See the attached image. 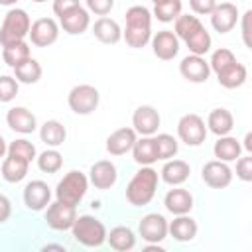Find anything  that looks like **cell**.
Masks as SVG:
<instances>
[{"label":"cell","instance_id":"cell-36","mask_svg":"<svg viewBox=\"0 0 252 252\" xmlns=\"http://www.w3.org/2000/svg\"><path fill=\"white\" fill-rule=\"evenodd\" d=\"M154 142H156L158 159H163V161H165V159H171V158L177 154V150H179L177 140H175L171 134H165V132L154 136Z\"/></svg>","mask_w":252,"mask_h":252},{"label":"cell","instance_id":"cell-52","mask_svg":"<svg viewBox=\"0 0 252 252\" xmlns=\"http://www.w3.org/2000/svg\"><path fill=\"white\" fill-rule=\"evenodd\" d=\"M32 2H37V4H41V2H47V0H32Z\"/></svg>","mask_w":252,"mask_h":252},{"label":"cell","instance_id":"cell-20","mask_svg":"<svg viewBox=\"0 0 252 252\" xmlns=\"http://www.w3.org/2000/svg\"><path fill=\"white\" fill-rule=\"evenodd\" d=\"M136 142V130L134 128H118L106 138V152L110 156H124L132 150Z\"/></svg>","mask_w":252,"mask_h":252},{"label":"cell","instance_id":"cell-22","mask_svg":"<svg viewBox=\"0 0 252 252\" xmlns=\"http://www.w3.org/2000/svg\"><path fill=\"white\" fill-rule=\"evenodd\" d=\"M167 232L177 242H189L197 236V222L187 215H175V219L167 222Z\"/></svg>","mask_w":252,"mask_h":252},{"label":"cell","instance_id":"cell-53","mask_svg":"<svg viewBox=\"0 0 252 252\" xmlns=\"http://www.w3.org/2000/svg\"><path fill=\"white\" fill-rule=\"evenodd\" d=\"M152 2H154V4H159V2H163V0H152Z\"/></svg>","mask_w":252,"mask_h":252},{"label":"cell","instance_id":"cell-29","mask_svg":"<svg viewBox=\"0 0 252 252\" xmlns=\"http://www.w3.org/2000/svg\"><path fill=\"white\" fill-rule=\"evenodd\" d=\"M28 169H30V161L16 158V156H10V154L2 161V177L8 183H20L28 175Z\"/></svg>","mask_w":252,"mask_h":252},{"label":"cell","instance_id":"cell-6","mask_svg":"<svg viewBox=\"0 0 252 252\" xmlns=\"http://www.w3.org/2000/svg\"><path fill=\"white\" fill-rule=\"evenodd\" d=\"M100 102V94H98V89L93 87V85H77L69 91V96H67V104L69 108L75 112V114H81V116H87V114H93L96 110Z\"/></svg>","mask_w":252,"mask_h":252},{"label":"cell","instance_id":"cell-8","mask_svg":"<svg viewBox=\"0 0 252 252\" xmlns=\"http://www.w3.org/2000/svg\"><path fill=\"white\" fill-rule=\"evenodd\" d=\"M75 219H77V211H75L73 205L57 201V199H55V203L47 205L45 222H47L49 228H53V230H71Z\"/></svg>","mask_w":252,"mask_h":252},{"label":"cell","instance_id":"cell-4","mask_svg":"<svg viewBox=\"0 0 252 252\" xmlns=\"http://www.w3.org/2000/svg\"><path fill=\"white\" fill-rule=\"evenodd\" d=\"M71 232H73V238L83 244V246H89V248H96L100 246L104 240H106V228L104 224L94 219L93 215H81L75 219L73 226H71Z\"/></svg>","mask_w":252,"mask_h":252},{"label":"cell","instance_id":"cell-33","mask_svg":"<svg viewBox=\"0 0 252 252\" xmlns=\"http://www.w3.org/2000/svg\"><path fill=\"white\" fill-rule=\"evenodd\" d=\"M30 57H32V53H30V45L26 41H16V43H10V45H4V49H2V59L12 69L18 67L20 63H24Z\"/></svg>","mask_w":252,"mask_h":252},{"label":"cell","instance_id":"cell-47","mask_svg":"<svg viewBox=\"0 0 252 252\" xmlns=\"http://www.w3.org/2000/svg\"><path fill=\"white\" fill-rule=\"evenodd\" d=\"M12 215V203L6 195L0 193V224H4Z\"/></svg>","mask_w":252,"mask_h":252},{"label":"cell","instance_id":"cell-1","mask_svg":"<svg viewBox=\"0 0 252 252\" xmlns=\"http://www.w3.org/2000/svg\"><path fill=\"white\" fill-rule=\"evenodd\" d=\"M122 37L134 49L144 47L152 39V14L146 6L136 4L126 10V28Z\"/></svg>","mask_w":252,"mask_h":252},{"label":"cell","instance_id":"cell-41","mask_svg":"<svg viewBox=\"0 0 252 252\" xmlns=\"http://www.w3.org/2000/svg\"><path fill=\"white\" fill-rule=\"evenodd\" d=\"M20 89V83L16 81V77L10 75H0V102H10L16 98Z\"/></svg>","mask_w":252,"mask_h":252},{"label":"cell","instance_id":"cell-5","mask_svg":"<svg viewBox=\"0 0 252 252\" xmlns=\"http://www.w3.org/2000/svg\"><path fill=\"white\" fill-rule=\"evenodd\" d=\"M87 189H89V179H87V175H85L83 171L73 169V171L65 173L63 179L57 183V187H55V199L77 207V205L83 201Z\"/></svg>","mask_w":252,"mask_h":252},{"label":"cell","instance_id":"cell-10","mask_svg":"<svg viewBox=\"0 0 252 252\" xmlns=\"http://www.w3.org/2000/svg\"><path fill=\"white\" fill-rule=\"evenodd\" d=\"M201 177L203 181L211 187V189H224L230 185L232 181V169L226 165V161L220 159H213L207 161L201 169Z\"/></svg>","mask_w":252,"mask_h":252},{"label":"cell","instance_id":"cell-17","mask_svg":"<svg viewBox=\"0 0 252 252\" xmlns=\"http://www.w3.org/2000/svg\"><path fill=\"white\" fill-rule=\"evenodd\" d=\"M59 26H61L63 32H67L69 35H79V33L87 32L89 26H91L89 10H85L83 6L71 8V10L65 12L63 16H59Z\"/></svg>","mask_w":252,"mask_h":252},{"label":"cell","instance_id":"cell-30","mask_svg":"<svg viewBox=\"0 0 252 252\" xmlns=\"http://www.w3.org/2000/svg\"><path fill=\"white\" fill-rule=\"evenodd\" d=\"M39 138H41V142L45 146L57 148V146H61L65 142L67 130H65V126L59 120H45L41 124V128H39Z\"/></svg>","mask_w":252,"mask_h":252},{"label":"cell","instance_id":"cell-12","mask_svg":"<svg viewBox=\"0 0 252 252\" xmlns=\"http://www.w3.org/2000/svg\"><path fill=\"white\" fill-rule=\"evenodd\" d=\"M30 39L37 47H47L59 37V24L53 18H39L30 26Z\"/></svg>","mask_w":252,"mask_h":252},{"label":"cell","instance_id":"cell-26","mask_svg":"<svg viewBox=\"0 0 252 252\" xmlns=\"http://www.w3.org/2000/svg\"><path fill=\"white\" fill-rule=\"evenodd\" d=\"M130 152H132V158H134V161L138 165H152L154 161H158L154 136H142L140 140L136 138V142H134Z\"/></svg>","mask_w":252,"mask_h":252},{"label":"cell","instance_id":"cell-42","mask_svg":"<svg viewBox=\"0 0 252 252\" xmlns=\"http://www.w3.org/2000/svg\"><path fill=\"white\" fill-rule=\"evenodd\" d=\"M236 177L240 181H252V156H244L236 159Z\"/></svg>","mask_w":252,"mask_h":252},{"label":"cell","instance_id":"cell-51","mask_svg":"<svg viewBox=\"0 0 252 252\" xmlns=\"http://www.w3.org/2000/svg\"><path fill=\"white\" fill-rule=\"evenodd\" d=\"M16 2H18V0H0V4H2V6H14Z\"/></svg>","mask_w":252,"mask_h":252},{"label":"cell","instance_id":"cell-45","mask_svg":"<svg viewBox=\"0 0 252 252\" xmlns=\"http://www.w3.org/2000/svg\"><path fill=\"white\" fill-rule=\"evenodd\" d=\"M75 6H81V2L79 0H53V14L59 18L65 12H69L71 8H75Z\"/></svg>","mask_w":252,"mask_h":252},{"label":"cell","instance_id":"cell-2","mask_svg":"<svg viewBox=\"0 0 252 252\" xmlns=\"http://www.w3.org/2000/svg\"><path fill=\"white\" fill-rule=\"evenodd\" d=\"M158 171L150 165H142L134 177L130 179V183L126 185V201L134 207H144L148 205L154 195H156V189H158Z\"/></svg>","mask_w":252,"mask_h":252},{"label":"cell","instance_id":"cell-25","mask_svg":"<svg viewBox=\"0 0 252 252\" xmlns=\"http://www.w3.org/2000/svg\"><path fill=\"white\" fill-rule=\"evenodd\" d=\"M246 79H248V71L238 61L230 63L228 67H224L222 71L217 73V81L224 89H238V87H242L246 83Z\"/></svg>","mask_w":252,"mask_h":252},{"label":"cell","instance_id":"cell-3","mask_svg":"<svg viewBox=\"0 0 252 252\" xmlns=\"http://www.w3.org/2000/svg\"><path fill=\"white\" fill-rule=\"evenodd\" d=\"M30 26H32V20L26 10L22 8L8 10L4 16L2 28H0V45L4 47L16 41H24L30 33Z\"/></svg>","mask_w":252,"mask_h":252},{"label":"cell","instance_id":"cell-21","mask_svg":"<svg viewBox=\"0 0 252 252\" xmlns=\"http://www.w3.org/2000/svg\"><path fill=\"white\" fill-rule=\"evenodd\" d=\"M163 205L171 215H187L193 209V195L187 189L175 185V189H169L165 193Z\"/></svg>","mask_w":252,"mask_h":252},{"label":"cell","instance_id":"cell-48","mask_svg":"<svg viewBox=\"0 0 252 252\" xmlns=\"http://www.w3.org/2000/svg\"><path fill=\"white\" fill-rule=\"evenodd\" d=\"M244 148H246L248 154L252 152V134L250 132H246V136H244Z\"/></svg>","mask_w":252,"mask_h":252},{"label":"cell","instance_id":"cell-44","mask_svg":"<svg viewBox=\"0 0 252 252\" xmlns=\"http://www.w3.org/2000/svg\"><path fill=\"white\" fill-rule=\"evenodd\" d=\"M189 6L195 14L199 16H207L213 12V8L217 6V0H189Z\"/></svg>","mask_w":252,"mask_h":252},{"label":"cell","instance_id":"cell-13","mask_svg":"<svg viewBox=\"0 0 252 252\" xmlns=\"http://www.w3.org/2000/svg\"><path fill=\"white\" fill-rule=\"evenodd\" d=\"M159 122H161L159 112L150 104L138 106L132 114V126L140 136H154L159 128Z\"/></svg>","mask_w":252,"mask_h":252},{"label":"cell","instance_id":"cell-46","mask_svg":"<svg viewBox=\"0 0 252 252\" xmlns=\"http://www.w3.org/2000/svg\"><path fill=\"white\" fill-rule=\"evenodd\" d=\"M250 16H252V10H246L244 16H242V39H244L246 47H252V41H250Z\"/></svg>","mask_w":252,"mask_h":252},{"label":"cell","instance_id":"cell-50","mask_svg":"<svg viewBox=\"0 0 252 252\" xmlns=\"http://www.w3.org/2000/svg\"><path fill=\"white\" fill-rule=\"evenodd\" d=\"M65 250V246H61V244H47V246H43V250Z\"/></svg>","mask_w":252,"mask_h":252},{"label":"cell","instance_id":"cell-38","mask_svg":"<svg viewBox=\"0 0 252 252\" xmlns=\"http://www.w3.org/2000/svg\"><path fill=\"white\" fill-rule=\"evenodd\" d=\"M181 8H183L181 0H163L159 4H154V16L159 22L167 24V22H173L181 14Z\"/></svg>","mask_w":252,"mask_h":252},{"label":"cell","instance_id":"cell-49","mask_svg":"<svg viewBox=\"0 0 252 252\" xmlns=\"http://www.w3.org/2000/svg\"><path fill=\"white\" fill-rule=\"evenodd\" d=\"M8 154V146H6V140H4V136L0 134V158H4Z\"/></svg>","mask_w":252,"mask_h":252},{"label":"cell","instance_id":"cell-11","mask_svg":"<svg viewBox=\"0 0 252 252\" xmlns=\"http://www.w3.org/2000/svg\"><path fill=\"white\" fill-rule=\"evenodd\" d=\"M51 203V189L45 181L41 179H33L24 187V205L30 211H43L47 209V205Z\"/></svg>","mask_w":252,"mask_h":252},{"label":"cell","instance_id":"cell-24","mask_svg":"<svg viewBox=\"0 0 252 252\" xmlns=\"http://www.w3.org/2000/svg\"><path fill=\"white\" fill-rule=\"evenodd\" d=\"M189 173H191V167L187 161L183 159H165L163 167H161V179L167 183V185H181L189 179Z\"/></svg>","mask_w":252,"mask_h":252},{"label":"cell","instance_id":"cell-37","mask_svg":"<svg viewBox=\"0 0 252 252\" xmlns=\"http://www.w3.org/2000/svg\"><path fill=\"white\" fill-rule=\"evenodd\" d=\"M35 159H37V167L43 173H57L61 169V165H63V156L55 148H49V150L41 152Z\"/></svg>","mask_w":252,"mask_h":252},{"label":"cell","instance_id":"cell-35","mask_svg":"<svg viewBox=\"0 0 252 252\" xmlns=\"http://www.w3.org/2000/svg\"><path fill=\"white\" fill-rule=\"evenodd\" d=\"M185 43H187V47H189V51L193 53V55H205L209 49H211V43H213V39H211V33L205 30V26L201 28V30H197L195 33H191L187 39H185Z\"/></svg>","mask_w":252,"mask_h":252},{"label":"cell","instance_id":"cell-40","mask_svg":"<svg viewBox=\"0 0 252 252\" xmlns=\"http://www.w3.org/2000/svg\"><path fill=\"white\" fill-rule=\"evenodd\" d=\"M234 61H236V57H234V53L228 47H219L217 51H213L211 61H209V67H211V71L219 73V71H222L224 67H228Z\"/></svg>","mask_w":252,"mask_h":252},{"label":"cell","instance_id":"cell-14","mask_svg":"<svg viewBox=\"0 0 252 252\" xmlns=\"http://www.w3.org/2000/svg\"><path fill=\"white\" fill-rule=\"evenodd\" d=\"M179 73L189 83H205L211 75V67L203 55H187L179 63Z\"/></svg>","mask_w":252,"mask_h":252},{"label":"cell","instance_id":"cell-39","mask_svg":"<svg viewBox=\"0 0 252 252\" xmlns=\"http://www.w3.org/2000/svg\"><path fill=\"white\" fill-rule=\"evenodd\" d=\"M8 154H10V156H16V158H22V159H26V161H30V163L37 158L35 146H33L30 140H26V138H20V140L10 142Z\"/></svg>","mask_w":252,"mask_h":252},{"label":"cell","instance_id":"cell-28","mask_svg":"<svg viewBox=\"0 0 252 252\" xmlns=\"http://www.w3.org/2000/svg\"><path fill=\"white\" fill-rule=\"evenodd\" d=\"M240 152H242V146H240V142L236 140V138H232V136H219V140L215 142V146H213V154H215V158L217 159H220V161H234V159H238L240 158Z\"/></svg>","mask_w":252,"mask_h":252},{"label":"cell","instance_id":"cell-7","mask_svg":"<svg viewBox=\"0 0 252 252\" xmlns=\"http://www.w3.org/2000/svg\"><path fill=\"white\" fill-rule=\"evenodd\" d=\"M177 136L183 144L187 146H201L207 138V126H205V120L195 114V112H187L179 118L177 122Z\"/></svg>","mask_w":252,"mask_h":252},{"label":"cell","instance_id":"cell-16","mask_svg":"<svg viewBox=\"0 0 252 252\" xmlns=\"http://www.w3.org/2000/svg\"><path fill=\"white\" fill-rule=\"evenodd\" d=\"M152 51L158 59L161 61H169L179 53V37L169 32V30H161L156 35H152Z\"/></svg>","mask_w":252,"mask_h":252},{"label":"cell","instance_id":"cell-43","mask_svg":"<svg viewBox=\"0 0 252 252\" xmlns=\"http://www.w3.org/2000/svg\"><path fill=\"white\" fill-rule=\"evenodd\" d=\"M85 2H87V10L96 16H106L114 8V0H85Z\"/></svg>","mask_w":252,"mask_h":252},{"label":"cell","instance_id":"cell-31","mask_svg":"<svg viewBox=\"0 0 252 252\" xmlns=\"http://www.w3.org/2000/svg\"><path fill=\"white\" fill-rule=\"evenodd\" d=\"M106 240L118 252L132 250L136 246V234L132 232L130 226H114L110 232H106Z\"/></svg>","mask_w":252,"mask_h":252},{"label":"cell","instance_id":"cell-9","mask_svg":"<svg viewBox=\"0 0 252 252\" xmlns=\"http://www.w3.org/2000/svg\"><path fill=\"white\" fill-rule=\"evenodd\" d=\"M138 232H140V236H142L144 242L158 244V242H161L167 236V220L159 213H150V215H146L140 220Z\"/></svg>","mask_w":252,"mask_h":252},{"label":"cell","instance_id":"cell-32","mask_svg":"<svg viewBox=\"0 0 252 252\" xmlns=\"http://www.w3.org/2000/svg\"><path fill=\"white\" fill-rule=\"evenodd\" d=\"M14 77L18 83H24V85H33L41 79V65L37 59L30 57L26 59L24 63H20L18 67H14Z\"/></svg>","mask_w":252,"mask_h":252},{"label":"cell","instance_id":"cell-15","mask_svg":"<svg viewBox=\"0 0 252 252\" xmlns=\"http://www.w3.org/2000/svg\"><path fill=\"white\" fill-rule=\"evenodd\" d=\"M209 16H211V26L219 33H228L238 22V8L232 2H220L213 8Z\"/></svg>","mask_w":252,"mask_h":252},{"label":"cell","instance_id":"cell-27","mask_svg":"<svg viewBox=\"0 0 252 252\" xmlns=\"http://www.w3.org/2000/svg\"><path fill=\"white\" fill-rule=\"evenodd\" d=\"M207 128L217 134V136H226L230 134V130L234 128V118L232 112L226 108H215L209 112L207 116Z\"/></svg>","mask_w":252,"mask_h":252},{"label":"cell","instance_id":"cell-23","mask_svg":"<svg viewBox=\"0 0 252 252\" xmlns=\"http://www.w3.org/2000/svg\"><path fill=\"white\" fill-rule=\"evenodd\" d=\"M93 33L98 41L102 43H118L122 39V30L118 26L116 20L112 18H106V16H100L94 24H93Z\"/></svg>","mask_w":252,"mask_h":252},{"label":"cell","instance_id":"cell-19","mask_svg":"<svg viewBox=\"0 0 252 252\" xmlns=\"http://www.w3.org/2000/svg\"><path fill=\"white\" fill-rule=\"evenodd\" d=\"M6 124L18 134H32L37 128V120L26 106H14L6 112Z\"/></svg>","mask_w":252,"mask_h":252},{"label":"cell","instance_id":"cell-34","mask_svg":"<svg viewBox=\"0 0 252 252\" xmlns=\"http://www.w3.org/2000/svg\"><path fill=\"white\" fill-rule=\"evenodd\" d=\"M175 35L179 37V39H187L191 33H195L197 30H201L203 28V24H201V20L197 18V16H191V14H179L175 20Z\"/></svg>","mask_w":252,"mask_h":252},{"label":"cell","instance_id":"cell-18","mask_svg":"<svg viewBox=\"0 0 252 252\" xmlns=\"http://www.w3.org/2000/svg\"><path fill=\"white\" fill-rule=\"evenodd\" d=\"M118 179V171H116V165L108 159H100V161H94L91 165V171H89V181L96 187V189H110Z\"/></svg>","mask_w":252,"mask_h":252}]
</instances>
